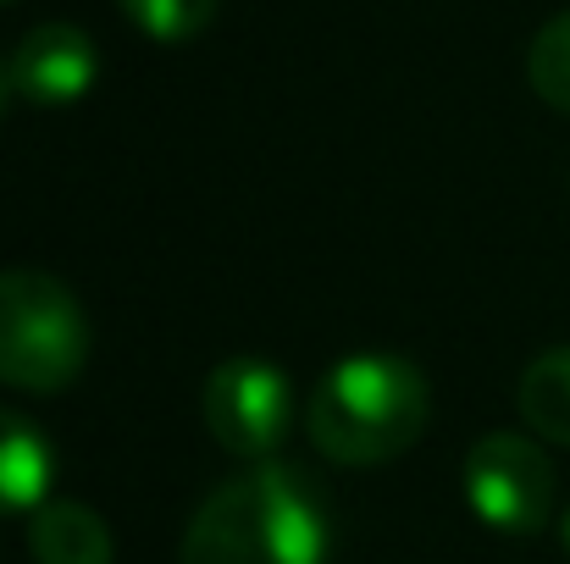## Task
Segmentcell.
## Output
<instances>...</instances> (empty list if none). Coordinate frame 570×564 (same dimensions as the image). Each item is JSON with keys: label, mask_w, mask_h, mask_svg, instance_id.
<instances>
[{"label": "cell", "mask_w": 570, "mask_h": 564, "mask_svg": "<svg viewBox=\"0 0 570 564\" xmlns=\"http://www.w3.org/2000/svg\"><path fill=\"white\" fill-rule=\"evenodd\" d=\"M327 509L294 465H249L222 482L184 532V564H322Z\"/></svg>", "instance_id": "1"}, {"label": "cell", "mask_w": 570, "mask_h": 564, "mask_svg": "<svg viewBox=\"0 0 570 564\" xmlns=\"http://www.w3.org/2000/svg\"><path fill=\"white\" fill-rule=\"evenodd\" d=\"M426 376L399 355H350L316 382L305 426L338 465H387L426 432Z\"/></svg>", "instance_id": "2"}, {"label": "cell", "mask_w": 570, "mask_h": 564, "mask_svg": "<svg viewBox=\"0 0 570 564\" xmlns=\"http://www.w3.org/2000/svg\"><path fill=\"white\" fill-rule=\"evenodd\" d=\"M89 360V316L50 271H0V382L61 393Z\"/></svg>", "instance_id": "3"}, {"label": "cell", "mask_w": 570, "mask_h": 564, "mask_svg": "<svg viewBox=\"0 0 570 564\" xmlns=\"http://www.w3.org/2000/svg\"><path fill=\"white\" fill-rule=\"evenodd\" d=\"M460 482H465L471 515L493 532H510V537L543 532V521L554 509V465H549L543 443H532L521 432L476 437Z\"/></svg>", "instance_id": "4"}, {"label": "cell", "mask_w": 570, "mask_h": 564, "mask_svg": "<svg viewBox=\"0 0 570 564\" xmlns=\"http://www.w3.org/2000/svg\"><path fill=\"white\" fill-rule=\"evenodd\" d=\"M199 415L216 448L238 459H266L288 432V376L272 360H222L205 376Z\"/></svg>", "instance_id": "5"}, {"label": "cell", "mask_w": 570, "mask_h": 564, "mask_svg": "<svg viewBox=\"0 0 570 564\" xmlns=\"http://www.w3.org/2000/svg\"><path fill=\"white\" fill-rule=\"evenodd\" d=\"M11 89L33 106H72L100 72V50L78 22H39L11 50Z\"/></svg>", "instance_id": "6"}, {"label": "cell", "mask_w": 570, "mask_h": 564, "mask_svg": "<svg viewBox=\"0 0 570 564\" xmlns=\"http://www.w3.org/2000/svg\"><path fill=\"white\" fill-rule=\"evenodd\" d=\"M28 554L33 564H111V532L89 504L45 498L28 515Z\"/></svg>", "instance_id": "7"}, {"label": "cell", "mask_w": 570, "mask_h": 564, "mask_svg": "<svg viewBox=\"0 0 570 564\" xmlns=\"http://www.w3.org/2000/svg\"><path fill=\"white\" fill-rule=\"evenodd\" d=\"M50 476H56V454L45 432L28 415L0 409V515H33L50 493Z\"/></svg>", "instance_id": "8"}, {"label": "cell", "mask_w": 570, "mask_h": 564, "mask_svg": "<svg viewBox=\"0 0 570 564\" xmlns=\"http://www.w3.org/2000/svg\"><path fill=\"white\" fill-rule=\"evenodd\" d=\"M515 404H521V420H527L543 443H566L570 448V344L538 355V360L521 372Z\"/></svg>", "instance_id": "9"}, {"label": "cell", "mask_w": 570, "mask_h": 564, "mask_svg": "<svg viewBox=\"0 0 570 564\" xmlns=\"http://www.w3.org/2000/svg\"><path fill=\"white\" fill-rule=\"evenodd\" d=\"M527 83L543 106L566 111L570 117V11L549 17L538 33H532V50H527Z\"/></svg>", "instance_id": "10"}, {"label": "cell", "mask_w": 570, "mask_h": 564, "mask_svg": "<svg viewBox=\"0 0 570 564\" xmlns=\"http://www.w3.org/2000/svg\"><path fill=\"white\" fill-rule=\"evenodd\" d=\"M117 6H122V17H128L139 33H150V39H161V44L194 39V33L216 17V0H117Z\"/></svg>", "instance_id": "11"}, {"label": "cell", "mask_w": 570, "mask_h": 564, "mask_svg": "<svg viewBox=\"0 0 570 564\" xmlns=\"http://www.w3.org/2000/svg\"><path fill=\"white\" fill-rule=\"evenodd\" d=\"M6 100H11V67L0 61V111H6Z\"/></svg>", "instance_id": "12"}, {"label": "cell", "mask_w": 570, "mask_h": 564, "mask_svg": "<svg viewBox=\"0 0 570 564\" xmlns=\"http://www.w3.org/2000/svg\"><path fill=\"white\" fill-rule=\"evenodd\" d=\"M566 548H570V521H566Z\"/></svg>", "instance_id": "13"}, {"label": "cell", "mask_w": 570, "mask_h": 564, "mask_svg": "<svg viewBox=\"0 0 570 564\" xmlns=\"http://www.w3.org/2000/svg\"><path fill=\"white\" fill-rule=\"evenodd\" d=\"M0 6H11V0H0Z\"/></svg>", "instance_id": "14"}]
</instances>
